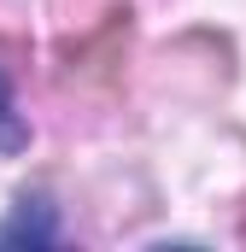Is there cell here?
Segmentation results:
<instances>
[{"label":"cell","instance_id":"6da1fadb","mask_svg":"<svg viewBox=\"0 0 246 252\" xmlns=\"http://www.w3.org/2000/svg\"><path fill=\"white\" fill-rule=\"evenodd\" d=\"M0 241H35V247H53V241H59V223H53V211H47L41 199H24V211L0 229Z\"/></svg>","mask_w":246,"mask_h":252},{"label":"cell","instance_id":"7a4b0ae2","mask_svg":"<svg viewBox=\"0 0 246 252\" xmlns=\"http://www.w3.org/2000/svg\"><path fill=\"white\" fill-rule=\"evenodd\" d=\"M30 135H24V124H18V112H12V76L0 70V153H18Z\"/></svg>","mask_w":246,"mask_h":252}]
</instances>
